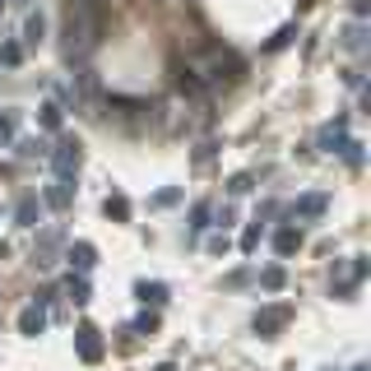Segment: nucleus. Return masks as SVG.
<instances>
[{"label": "nucleus", "instance_id": "nucleus-19", "mask_svg": "<svg viewBox=\"0 0 371 371\" xmlns=\"http://www.w3.org/2000/svg\"><path fill=\"white\" fill-rule=\"evenodd\" d=\"M19 61H24V46H19V42L0 46V65H19Z\"/></svg>", "mask_w": 371, "mask_h": 371}, {"label": "nucleus", "instance_id": "nucleus-29", "mask_svg": "<svg viewBox=\"0 0 371 371\" xmlns=\"http://www.w3.org/2000/svg\"><path fill=\"white\" fill-rule=\"evenodd\" d=\"M154 371H177V367H172V362H163V367H154Z\"/></svg>", "mask_w": 371, "mask_h": 371}, {"label": "nucleus", "instance_id": "nucleus-14", "mask_svg": "<svg viewBox=\"0 0 371 371\" xmlns=\"http://www.w3.org/2000/svg\"><path fill=\"white\" fill-rule=\"evenodd\" d=\"M42 33H46V19L42 15H28V19H24V42H28V46L42 42Z\"/></svg>", "mask_w": 371, "mask_h": 371}, {"label": "nucleus", "instance_id": "nucleus-5", "mask_svg": "<svg viewBox=\"0 0 371 371\" xmlns=\"http://www.w3.org/2000/svg\"><path fill=\"white\" fill-rule=\"evenodd\" d=\"M320 149L325 154H343V149H348V121H343V116L320 130Z\"/></svg>", "mask_w": 371, "mask_h": 371}, {"label": "nucleus", "instance_id": "nucleus-27", "mask_svg": "<svg viewBox=\"0 0 371 371\" xmlns=\"http://www.w3.org/2000/svg\"><path fill=\"white\" fill-rule=\"evenodd\" d=\"M10 135H15V121H0V144H5Z\"/></svg>", "mask_w": 371, "mask_h": 371}, {"label": "nucleus", "instance_id": "nucleus-15", "mask_svg": "<svg viewBox=\"0 0 371 371\" xmlns=\"http://www.w3.org/2000/svg\"><path fill=\"white\" fill-rule=\"evenodd\" d=\"M102 209H107V218H116V223H125V218H130V200H125V195H107V204H102Z\"/></svg>", "mask_w": 371, "mask_h": 371}, {"label": "nucleus", "instance_id": "nucleus-6", "mask_svg": "<svg viewBox=\"0 0 371 371\" xmlns=\"http://www.w3.org/2000/svg\"><path fill=\"white\" fill-rule=\"evenodd\" d=\"M42 204L46 209H70L75 204V181H51L42 190Z\"/></svg>", "mask_w": 371, "mask_h": 371}, {"label": "nucleus", "instance_id": "nucleus-3", "mask_svg": "<svg viewBox=\"0 0 371 371\" xmlns=\"http://www.w3.org/2000/svg\"><path fill=\"white\" fill-rule=\"evenodd\" d=\"M288 320H293V311H288V307H260V311H255V320H251V329H255L260 339H274Z\"/></svg>", "mask_w": 371, "mask_h": 371}, {"label": "nucleus", "instance_id": "nucleus-13", "mask_svg": "<svg viewBox=\"0 0 371 371\" xmlns=\"http://www.w3.org/2000/svg\"><path fill=\"white\" fill-rule=\"evenodd\" d=\"M297 246H302V232H297V228H278L274 232V251H278V255H293Z\"/></svg>", "mask_w": 371, "mask_h": 371}, {"label": "nucleus", "instance_id": "nucleus-2", "mask_svg": "<svg viewBox=\"0 0 371 371\" xmlns=\"http://www.w3.org/2000/svg\"><path fill=\"white\" fill-rule=\"evenodd\" d=\"M46 158H51V168H56V181H75L79 177V139H61Z\"/></svg>", "mask_w": 371, "mask_h": 371}, {"label": "nucleus", "instance_id": "nucleus-20", "mask_svg": "<svg viewBox=\"0 0 371 371\" xmlns=\"http://www.w3.org/2000/svg\"><path fill=\"white\" fill-rule=\"evenodd\" d=\"M242 251H246V255L251 251H260V223H251V228L242 232Z\"/></svg>", "mask_w": 371, "mask_h": 371}, {"label": "nucleus", "instance_id": "nucleus-8", "mask_svg": "<svg viewBox=\"0 0 371 371\" xmlns=\"http://www.w3.org/2000/svg\"><path fill=\"white\" fill-rule=\"evenodd\" d=\"M65 260H70V264H75V269H79V274H89V269H93V264H98V251H93V242H75V246H70V251H65Z\"/></svg>", "mask_w": 371, "mask_h": 371}, {"label": "nucleus", "instance_id": "nucleus-22", "mask_svg": "<svg viewBox=\"0 0 371 371\" xmlns=\"http://www.w3.org/2000/svg\"><path fill=\"white\" fill-rule=\"evenodd\" d=\"M343 158H348V168H362V144H357V139H348V149H343Z\"/></svg>", "mask_w": 371, "mask_h": 371}, {"label": "nucleus", "instance_id": "nucleus-17", "mask_svg": "<svg viewBox=\"0 0 371 371\" xmlns=\"http://www.w3.org/2000/svg\"><path fill=\"white\" fill-rule=\"evenodd\" d=\"M260 288L264 293H278V288H283V269H278V264H269V269L260 274Z\"/></svg>", "mask_w": 371, "mask_h": 371}, {"label": "nucleus", "instance_id": "nucleus-12", "mask_svg": "<svg viewBox=\"0 0 371 371\" xmlns=\"http://www.w3.org/2000/svg\"><path fill=\"white\" fill-rule=\"evenodd\" d=\"M135 297L144 307H163L168 302V283H135Z\"/></svg>", "mask_w": 371, "mask_h": 371}, {"label": "nucleus", "instance_id": "nucleus-9", "mask_svg": "<svg viewBox=\"0 0 371 371\" xmlns=\"http://www.w3.org/2000/svg\"><path fill=\"white\" fill-rule=\"evenodd\" d=\"M339 42H343V51H353V56H362V51H367V24H362V19H357V24H348Z\"/></svg>", "mask_w": 371, "mask_h": 371}, {"label": "nucleus", "instance_id": "nucleus-31", "mask_svg": "<svg viewBox=\"0 0 371 371\" xmlns=\"http://www.w3.org/2000/svg\"><path fill=\"white\" fill-rule=\"evenodd\" d=\"M0 10H5V0H0Z\"/></svg>", "mask_w": 371, "mask_h": 371}, {"label": "nucleus", "instance_id": "nucleus-23", "mask_svg": "<svg viewBox=\"0 0 371 371\" xmlns=\"http://www.w3.org/2000/svg\"><path fill=\"white\" fill-rule=\"evenodd\" d=\"M228 190H232V195H246V190H251V177H246V172H242V177H232Z\"/></svg>", "mask_w": 371, "mask_h": 371}, {"label": "nucleus", "instance_id": "nucleus-7", "mask_svg": "<svg viewBox=\"0 0 371 371\" xmlns=\"http://www.w3.org/2000/svg\"><path fill=\"white\" fill-rule=\"evenodd\" d=\"M42 329H46V311L37 307V302H33V307H24V311H19V334H28V339H37Z\"/></svg>", "mask_w": 371, "mask_h": 371}, {"label": "nucleus", "instance_id": "nucleus-4", "mask_svg": "<svg viewBox=\"0 0 371 371\" xmlns=\"http://www.w3.org/2000/svg\"><path fill=\"white\" fill-rule=\"evenodd\" d=\"M75 348H79L84 362H102V339H98L93 325H79V329H75Z\"/></svg>", "mask_w": 371, "mask_h": 371}, {"label": "nucleus", "instance_id": "nucleus-11", "mask_svg": "<svg viewBox=\"0 0 371 371\" xmlns=\"http://www.w3.org/2000/svg\"><path fill=\"white\" fill-rule=\"evenodd\" d=\"M37 214H42V204H37V195H24L15 209V223L19 228H37Z\"/></svg>", "mask_w": 371, "mask_h": 371}, {"label": "nucleus", "instance_id": "nucleus-10", "mask_svg": "<svg viewBox=\"0 0 371 371\" xmlns=\"http://www.w3.org/2000/svg\"><path fill=\"white\" fill-rule=\"evenodd\" d=\"M325 209H329V200H325V195H302V200L293 204V218H320Z\"/></svg>", "mask_w": 371, "mask_h": 371}, {"label": "nucleus", "instance_id": "nucleus-28", "mask_svg": "<svg viewBox=\"0 0 371 371\" xmlns=\"http://www.w3.org/2000/svg\"><path fill=\"white\" fill-rule=\"evenodd\" d=\"M353 15H357V19L367 15V0H353Z\"/></svg>", "mask_w": 371, "mask_h": 371}, {"label": "nucleus", "instance_id": "nucleus-26", "mask_svg": "<svg viewBox=\"0 0 371 371\" xmlns=\"http://www.w3.org/2000/svg\"><path fill=\"white\" fill-rule=\"evenodd\" d=\"M209 251H214V255H223V251H228V237H223V232H218V237H209Z\"/></svg>", "mask_w": 371, "mask_h": 371}, {"label": "nucleus", "instance_id": "nucleus-21", "mask_svg": "<svg viewBox=\"0 0 371 371\" xmlns=\"http://www.w3.org/2000/svg\"><path fill=\"white\" fill-rule=\"evenodd\" d=\"M42 125L46 130H61V107H56V102H46L42 107Z\"/></svg>", "mask_w": 371, "mask_h": 371}, {"label": "nucleus", "instance_id": "nucleus-16", "mask_svg": "<svg viewBox=\"0 0 371 371\" xmlns=\"http://www.w3.org/2000/svg\"><path fill=\"white\" fill-rule=\"evenodd\" d=\"M209 214H214V204H209V200L195 204V209H190V232H204V228H209Z\"/></svg>", "mask_w": 371, "mask_h": 371}, {"label": "nucleus", "instance_id": "nucleus-24", "mask_svg": "<svg viewBox=\"0 0 371 371\" xmlns=\"http://www.w3.org/2000/svg\"><path fill=\"white\" fill-rule=\"evenodd\" d=\"M158 329V316H139L135 320V334H154Z\"/></svg>", "mask_w": 371, "mask_h": 371}, {"label": "nucleus", "instance_id": "nucleus-18", "mask_svg": "<svg viewBox=\"0 0 371 371\" xmlns=\"http://www.w3.org/2000/svg\"><path fill=\"white\" fill-rule=\"evenodd\" d=\"M65 293H70L79 307H84V302H89V278H70V283H65Z\"/></svg>", "mask_w": 371, "mask_h": 371}, {"label": "nucleus", "instance_id": "nucleus-1", "mask_svg": "<svg viewBox=\"0 0 371 371\" xmlns=\"http://www.w3.org/2000/svg\"><path fill=\"white\" fill-rule=\"evenodd\" d=\"M93 46H98V15L89 0H75L65 15V56L75 61V56H89Z\"/></svg>", "mask_w": 371, "mask_h": 371}, {"label": "nucleus", "instance_id": "nucleus-30", "mask_svg": "<svg viewBox=\"0 0 371 371\" xmlns=\"http://www.w3.org/2000/svg\"><path fill=\"white\" fill-rule=\"evenodd\" d=\"M353 371H371V367H367V362H357V367H353Z\"/></svg>", "mask_w": 371, "mask_h": 371}, {"label": "nucleus", "instance_id": "nucleus-25", "mask_svg": "<svg viewBox=\"0 0 371 371\" xmlns=\"http://www.w3.org/2000/svg\"><path fill=\"white\" fill-rule=\"evenodd\" d=\"M293 33H297V28H278V33H274V42H269V46H288V42H293Z\"/></svg>", "mask_w": 371, "mask_h": 371}]
</instances>
